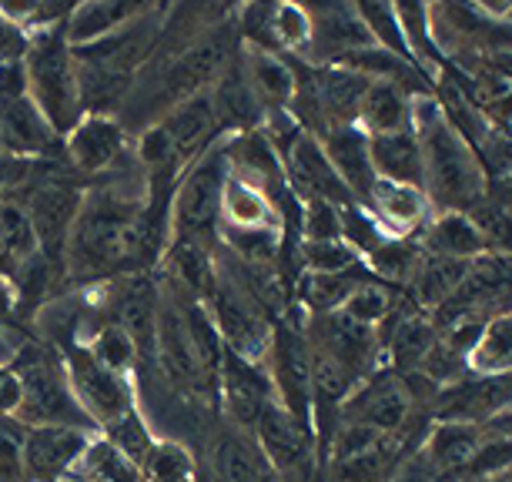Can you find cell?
<instances>
[{
    "instance_id": "1",
    "label": "cell",
    "mask_w": 512,
    "mask_h": 482,
    "mask_svg": "<svg viewBox=\"0 0 512 482\" xmlns=\"http://www.w3.org/2000/svg\"><path fill=\"white\" fill-rule=\"evenodd\" d=\"M144 205L121 191H91L77 211V221L67 238L64 268L81 282L114 275L128 265L148 262L144 241Z\"/></svg>"
},
{
    "instance_id": "2",
    "label": "cell",
    "mask_w": 512,
    "mask_h": 482,
    "mask_svg": "<svg viewBox=\"0 0 512 482\" xmlns=\"http://www.w3.org/2000/svg\"><path fill=\"white\" fill-rule=\"evenodd\" d=\"M412 131L425 161V198L436 211H472L486 198L489 175L479 154L452 131L436 94L412 98Z\"/></svg>"
},
{
    "instance_id": "3",
    "label": "cell",
    "mask_w": 512,
    "mask_h": 482,
    "mask_svg": "<svg viewBox=\"0 0 512 482\" xmlns=\"http://www.w3.org/2000/svg\"><path fill=\"white\" fill-rule=\"evenodd\" d=\"M24 77L27 98L44 114L57 138H64L84 118L81 88H77V64L71 44L64 41V24L31 34V51L24 57Z\"/></svg>"
},
{
    "instance_id": "4",
    "label": "cell",
    "mask_w": 512,
    "mask_h": 482,
    "mask_svg": "<svg viewBox=\"0 0 512 482\" xmlns=\"http://www.w3.org/2000/svg\"><path fill=\"white\" fill-rule=\"evenodd\" d=\"M228 181V148L218 141L178 178L175 198L168 208L171 241H198L208 245L218 238L221 228V198Z\"/></svg>"
},
{
    "instance_id": "5",
    "label": "cell",
    "mask_w": 512,
    "mask_h": 482,
    "mask_svg": "<svg viewBox=\"0 0 512 482\" xmlns=\"http://www.w3.org/2000/svg\"><path fill=\"white\" fill-rule=\"evenodd\" d=\"M338 422H359V426H369L409 446L412 426H422V406L412 399L409 385L399 372H379L355 385L349 399L342 402V419Z\"/></svg>"
},
{
    "instance_id": "6",
    "label": "cell",
    "mask_w": 512,
    "mask_h": 482,
    "mask_svg": "<svg viewBox=\"0 0 512 482\" xmlns=\"http://www.w3.org/2000/svg\"><path fill=\"white\" fill-rule=\"evenodd\" d=\"M17 379H21V409L17 419L24 426H71L84 429L88 426V412L81 409V402L74 399V389L67 385V375L54 359H47L44 352L24 355V362L17 365Z\"/></svg>"
},
{
    "instance_id": "7",
    "label": "cell",
    "mask_w": 512,
    "mask_h": 482,
    "mask_svg": "<svg viewBox=\"0 0 512 482\" xmlns=\"http://www.w3.org/2000/svg\"><path fill=\"white\" fill-rule=\"evenodd\" d=\"M205 308H208L211 322H215V329H218L228 352H235L248 362L268 359V345H272L275 322L255 302H251L235 282H228L221 272L215 278L211 295L205 298Z\"/></svg>"
},
{
    "instance_id": "8",
    "label": "cell",
    "mask_w": 512,
    "mask_h": 482,
    "mask_svg": "<svg viewBox=\"0 0 512 482\" xmlns=\"http://www.w3.org/2000/svg\"><path fill=\"white\" fill-rule=\"evenodd\" d=\"M268 362H272V385L278 406L288 409L312 429V349L305 339V325L288 322L282 315L272 329V345H268Z\"/></svg>"
},
{
    "instance_id": "9",
    "label": "cell",
    "mask_w": 512,
    "mask_h": 482,
    "mask_svg": "<svg viewBox=\"0 0 512 482\" xmlns=\"http://www.w3.org/2000/svg\"><path fill=\"white\" fill-rule=\"evenodd\" d=\"M305 339L315 352H325L328 359H335L355 382L369 379V372L379 362V332L369 325L352 322L342 312L315 315L312 322H305Z\"/></svg>"
},
{
    "instance_id": "10",
    "label": "cell",
    "mask_w": 512,
    "mask_h": 482,
    "mask_svg": "<svg viewBox=\"0 0 512 482\" xmlns=\"http://www.w3.org/2000/svg\"><path fill=\"white\" fill-rule=\"evenodd\" d=\"M251 436H255L258 449H262L268 469L278 472L285 482L308 479V469H312V456H315V449H312L315 432L305 429L292 412L272 402V406L258 416Z\"/></svg>"
},
{
    "instance_id": "11",
    "label": "cell",
    "mask_w": 512,
    "mask_h": 482,
    "mask_svg": "<svg viewBox=\"0 0 512 482\" xmlns=\"http://www.w3.org/2000/svg\"><path fill=\"white\" fill-rule=\"evenodd\" d=\"M436 422H466V426H489L502 412L512 409V372L509 375H476L439 389L432 399Z\"/></svg>"
},
{
    "instance_id": "12",
    "label": "cell",
    "mask_w": 512,
    "mask_h": 482,
    "mask_svg": "<svg viewBox=\"0 0 512 482\" xmlns=\"http://www.w3.org/2000/svg\"><path fill=\"white\" fill-rule=\"evenodd\" d=\"M84 205V191L71 185V181H41L31 198H27V215H31L37 248L47 262L64 265L67 238L77 221V211Z\"/></svg>"
},
{
    "instance_id": "13",
    "label": "cell",
    "mask_w": 512,
    "mask_h": 482,
    "mask_svg": "<svg viewBox=\"0 0 512 482\" xmlns=\"http://www.w3.org/2000/svg\"><path fill=\"white\" fill-rule=\"evenodd\" d=\"M154 359H158L161 372L168 375V382L175 385V389L211 399L205 389V379H201L198 355H195V345H191L178 295H171V298L161 295L158 322H154Z\"/></svg>"
},
{
    "instance_id": "14",
    "label": "cell",
    "mask_w": 512,
    "mask_h": 482,
    "mask_svg": "<svg viewBox=\"0 0 512 482\" xmlns=\"http://www.w3.org/2000/svg\"><path fill=\"white\" fill-rule=\"evenodd\" d=\"M282 168L288 191L295 195L298 205L302 201H332L338 208L355 205L349 188L342 185V178H338V171L332 168V161H328L322 141L315 134H298V141L285 151Z\"/></svg>"
},
{
    "instance_id": "15",
    "label": "cell",
    "mask_w": 512,
    "mask_h": 482,
    "mask_svg": "<svg viewBox=\"0 0 512 482\" xmlns=\"http://www.w3.org/2000/svg\"><path fill=\"white\" fill-rule=\"evenodd\" d=\"M67 372H71L67 379L74 385V399L81 402L88 419L101 422V426H111V422L134 412L124 375L108 372L101 362H94L91 352L71 349V355H67Z\"/></svg>"
},
{
    "instance_id": "16",
    "label": "cell",
    "mask_w": 512,
    "mask_h": 482,
    "mask_svg": "<svg viewBox=\"0 0 512 482\" xmlns=\"http://www.w3.org/2000/svg\"><path fill=\"white\" fill-rule=\"evenodd\" d=\"M221 395H225L231 426L248 432V436L255 429L258 416L272 402H278L272 375L262 372V362H248L228 349H225V362H221Z\"/></svg>"
},
{
    "instance_id": "17",
    "label": "cell",
    "mask_w": 512,
    "mask_h": 482,
    "mask_svg": "<svg viewBox=\"0 0 512 482\" xmlns=\"http://www.w3.org/2000/svg\"><path fill=\"white\" fill-rule=\"evenodd\" d=\"M67 161L84 175H101L114 168L124 154V124L114 114H84L67 131Z\"/></svg>"
},
{
    "instance_id": "18",
    "label": "cell",
    "mask_w": 512,
    "mask_h": 482,
    "mask_svg": "<svg viewBox=\"0 0 512 482\" xmlns=\"http://www.w3.org/2000/svg\"><path fill=\"white\" fill-rule=\"evenodd\" d=\"M322 141V148L332 161V168L338 171L342 185L349 188V195L355 205H369L372 188H375V168H372V154H369V134H365L359 124H349V128H335L328 131Z\"/></svg>"
},
{
    "instance_id": "19",
    "label": "cell",
    "mask_w": 512,
    "mask_h": 482,
    "mask_svg": "<svg viewBox=\"0 0 512 482\" xmlns=\"http://www.w3.org/2000/svg\"><path fill=\"white\" fill-rule=\"evenodd\" d=\"M208 98H211V108H215L221 131L245 134V131H258L265 124V108L258 104L255 91H251V84L245 77L241 51L231 57V64L221 71L218 81L211 84Z\"/></svg>"
},
{
    "instance_id": "20",
    "label": "cell",
    "mask_w": 512,
    "mask_h": 482,
    "mask_svg": "<svg viewBox=\"0 0 512 482\" xmlns=\"http://www.w3.org/2000/svg\"><path fill=\"white\" fill-rule=\"evenodd\" d=\"M365 211L375 218L385 238H409L412 231H422L432 218V208L425 191L409 185H392V181H375L372 198Z\"/></svg>"
},
{
    "instance_id": "21",
    "label": "cell",
    "mask_w": 512,
    "mask_h": 482,
    "mask_svg": "<svg viewBox=\"0 0 512 482\" xmlns=\"http://www.w3.org/2000/svg\"><path fill=\"white\" fill-rule=\"evenodd\" d=\"M486 446V432L482 426H466V422H436L425 436V446L419 459L436 472L439 479H452L459 472L472 469Z\"/></svg>"
},
{
    "instance_id": "22",
    "label": "cell",
    "mask_w": 512,
    "mask_h": 482,
    "mask_svg": "<svg viewBox=\"0 0 512 482\" xmlns=\"http://www.w3.org/2000/svg\"><path fill=\"white\" fill-rule=\"evenodd\" d=\"M88 449V436L84 429L71 426H37L27 432L24 446V472L31 479H57L64 476V469H71L77 459H84Z\"/></svg>"
},
{
    "instance_id": "23",
    "label": "cell",
    "mask_w": 512,
    "mask_h": 482,
    "mask_svg": "<svg viewBox=\"0 0 512 482\" xmlns=\"http://www.w3.org/2000/svg\"><path fill=\"white\" fill-rule=\"evenodd\" d=\"M0 144L17 158H41L57 148V134L27 94L0 98Z\"/></svg>"
},
{
    "instance_id": "24",
    "label": "cell",
    "mask_w": 512,
    "mask_h": 482,
    "mask_svg": "<svg viewBox=\"0 0 512 482\" xmlns=\"http://www.w3.org/2000/svg\"><path fill=\"white\" fill-rule=\"evenodd\" d=\"M161 295L151 278L128 275L114 288V325L131 335L138 352L154 355V322H158Z\"/></svg>"
},
{
    "instance_id": "25",
    "label": "cell",
    "mask_w": 512,
    "mask_h": 482,
    "mask_svg": "<svg viewBox=\"0 0 512 482\" xmlns=\"http://www.w3.org/2000/svg\"><path fill=\"white\" fill-rule=\"evenodd\" d=\"M372 168L379 181H392V185H409L425 191V161L419 134L395 131V134H372L369 138Z\"/></svg>"
},
{
    "instance_id": "26",
    "label": "cell",
    "mask_w": 512,
    "mask_h": 482,
    "mask_svg": "<svg viewBox=\"0 0 512 482\" xmlns=\"http://www.w3.org/2000/svg\"><path fill=\"white\" fill-rule=\"evenodd\" d=\"M422 252L439 255V258H456V262H472L479 255H489V245L482 238L466 211H436L425 228L419 231Z\"/></svg>"
},
{
    "instance_id": "27",
    "label": "cell",
    "mask_w": 512,
    "mask_h": 482,
    "mask_svg": "<svg viewBox=\"0 0 512 482\" xmlns=\"http://www.w3.org/2000/svg\"><path fill=\"white\" fill-rule=\"evenodd\" d=\"M241 67L245 77L255 91L258 104L265 108V114L288 111L295 98V67L285 54H268V51H241Z\"/></svg>"
},
{
    "instance_id": "28",
    "label": "cell",
    "mask_w": 512,
    "mask_h": 482,
    "mask_svg": "<svg viewBox=\"0 0 512 482\" xmlns=\"http://www.w3.org/2000/svg\"><path fill=\"white\" fill-rule=\"evenodd\" d=\"M151 4H128V0H91V4H77L64 17V41L71 47L94 44L101 37L114 34L134 17H141Z\"/></svg>"
},
{
    "instance_id": "29",
    "label": "cell",
    "mask_w": 512,
    "mask_h": 482,
    "mask_svg": "<svg viewBox=\"0 0 512 482\" xmlns=\"http://www.w3.org/2000/svg\"><path fill=\"white\" fill-rule=\"evenodd\" d=\"M211 472H215V482H262L268 462L255 436L231 426L221 429L211 446Z\"/></svg>"
},
{
    "instance_id": "30",
    "label": "cell",
    "mask_w": 512,
    "mask_h": 482,
    "mask_svg": "<svg viewBox=\"0 0 512 482\" xmlns=\"http://www.w3.org/2000/svg\"><path fill=\"white\" fill-rule=\"evenodd\" d=\"M221 225L231 228H272L282 231L285 221L278 215V208L272 205V198L265 195L258 185H251L241 175L228 168L225 181V198H221Z\"/></svg>"
},
{
    "instance_id": "31",
    "label": "cell",
    "mask_w": 512,
    "mask_h": 482,
    "mask_svg": "<svg viewBox=\"0 0 512 482\" xmlns=\"http://www.w3.org/2000/svg\"><path fill=\"white\" fill-rule=\"evenodd\" d=\"M359 128L369 134H395L412 128V94L395 81H372L359 108Z\"/></svg>"
},
{
    "instance_id": "32",
    "label": "cell",
    "mask_w": 512,
    "mask_h": 482,
    "mask_svg": "<svg viewBox=\"0 0 512 482\" xmlns=\"http://www.w3.org/2000/svg\"><path fill=\"white\" fill-rule=\"evenodd\" d=\"M41 255L24 201L0 198V275H21Z\"/></svg>"
},
{
    "instance_id": "33",
    "label": "cell",
    "mask_w": 512,
    "mask_h": 482,
    "mask_svg": "<svg viewBox=\"0 0 512 482\" xmlns=\"http://www.w3.org/2000/svg\"><path fill=\"white\" fill-rule=\"evenodd\" d=\"M469 272V262H456V258H439L422 252V258L415 262V272L405 285H409V298L422 312H436L446 298L462 285V278Z\"/></svg>"
},
{
    "instance_id": "34",
    "label": "cell",
    "mask_w": 512,
    "mask_h": 482,
    "mask_svg": "<svg viewBox=\"0 0 512 482\" xmlns=\"http://www.w3.org/2000/svg\"><path fill=\"white\" fill-rule=\"evenodd\" d=\"M409 449L399 439H382L379 446L359 452L352 459L328 462L332 482H392L395 472L402 469V452Z\"/></svg>"
},
{
    "instance_id": "35",
    "label": "cell",
    "mask_w": 512,
    "mask_h": 482,
    "mask_svg": "<svg viewBox=\"0 0 512 482\" xmlns=\"http://www.w3.org/2000/svg\"><path fill=\"white\" fill-rule=\"evenodd\" d=\"M168 258H171L175 285L185 295L205 302L211 295V288H215V278H218V262L211 258V248L198 245V241H171Z\"/></svg>"
},
{
    "instance_id": "36",
    "label": "cell",
    "mask_w": 512,
    "mask_h": 482,
    "mask_svg": "<svg viewBox=\"0 0 512 482\" xmlns=\"http://www.w3.org/2000/svg\"><path fill=\"white\" fill-rule=\"evenodd\" d=\"M365 282H372L369 272H365V262L349 268V272H332V275H302V302L312 308L315 315H328L338 312L349 298L359 292Z\"/></svg>"
},
{
    "instance_id": "37",
    "label": "cell",
    "mask_w": 512,
    "mask_h": 482,
    "mask_svg": "<svg viewBox=\"0 0 512 482\" xmlns=\"http://www.w3.org/2000/svg\"><path fill=\"white\" fill-rule=\"evenodd\" d=\"M469 372L476 375H509L512 372V312L492 315L482 325L476 349L469 355Z\"/></svg>"
},
{
    "instance_id": "38",
    "label": "cell",
    "mask_w": 512,
    "mask_h": 482,
    "mask_svg": "<svg viewBox=\"0 0 512 482\" xmlns=\"http://www.w3.org/2000/svg\"><path fill=\"white\" fill-rule=\"evenodd\" d=\"M355 14H359V21L365 24V31H369L375 47H382V51L395 54L399 61H409V47H405V37H402V27H399V14H395V4H355Z\"/></svg>"
},
{
    "instance_id": "39",
    "label": "cell",
    "mask_w": 512,
    "mask_h": 482,
    "mask_svg": "<svg viewBox=\"0 0 512 482\" xmlns=\"http://www.w3.org/2000/svg\"><path fill=\"white\" fill-rule=\"evenodd\" d=\"M298 262H302L308 275H332V272H349V268L362 265V255L355 252L345 238L302 241V245H298Z\"/></svg>"
},
{
    "instance_id": "40",
    "label": "cell",
    "mask_w": 512,
    "mask_h": 482,
    "mask_svg": "<svg viewBox=\"0 0 512 482\" xmlns=\"http://www.w3.org/2000/svg\"><path fill=\"white\" fill-rule=\"evenodd\" d=\"M466 215L476 221V228L482 231L492 255H512V205L486 195Z\"/></svg>"
},
{
    "instance_id": "41",
    "label": "cell",
    "mask_w": 512,
    "mask_h": 482,
    "mask_svg": "<svg viewBox=\"0 0 512 482\" xmlns=\"http://www.w3.org/2000/svg\"><path fill=\"white\" fill-rule=\"evenodd\" d=\"M84 462H88L91 482H141V469L128 456H121L108 439L88 442Z\"/></svg>"
},
{
    "instance_id": "42",
    "label": "cell",
    "mask_w": 512,
    "mask_h": 482,
    "mask_svg": "<svg viewBox=\"0 0 512 482\" xmlns=\"http://www.w3.org/2000/svg\"><path fill=\"white\" fill-rule=\"evenodd\" d=\"M275 41H278V54H308V44H312V17H308V7L275 4Z\"/></svg>"
},
{
    "instance_id": "43",
    "label": "cell",
    "mask_w": 512,
    "mask_h": 482,
    "mask_svg": "<svg viewBox=\"0 0 512 482\" xmlns=\"http://www.w3.org/2000/svg\"><path fill=\"white\" fill-rule=\"evenodd\" d=\"M88 352L94 355V362H101L104 369L114 375L134 369V359H138V345H134L131 335L118 329L114 322H108L98 335H94V345Z\"/></svg>"
},
{
    "instance_id": "44",
    "label": "cell",
    "mask_w": 512,
    "mask_h": 482,
    "mask_svg": "<svg viewBox=\"0 0 512 482\" xmlns=\"http://www.w3.org/2000/svg\"><path fill=\"white\" fill-rule=\"evenodd\" d=\"M392 295H389V288H382V285H375V282H365L359 292H355L349 302H345L338 312L342 315H349L352 322H359V325H369V329L379 332L382 329V322L389 318L392 312Z\"/></svg>"
},
{
    "instance_id": "45",
    "label": "cell",
    "mask_w": 512,
    "mask_h": 482,
    "mask_svg": "<svg viewBox=\"0 0 512 482\" xmlns=\"http://www.w3.org/2000/svg\"><path fill=\"white\" fill-rule=\"evenodd\" d=\"M27 432H31V426H24L17 416H0V482H21L27 476L24 472Z\"/></svg>"
},
{
    "instance_id": "46",
    "label": "cell",
    "mask_w": 512,
    "mask_h": 482,
    "mask_svg": "<svg viewBox=\"0 0 512 482\" xmlns=\"http://www.w3.org/2000/svg\"><path fill=\"white\" fill-rule=\"evenodd\" d=\"M108 442L121 452V456H128L138 469L144 466V459H148L151 449H154V442L148 436V426L141 422L138 412H128L124 419L111 422V426H108Z\"/></svg>"
},
{
    "instance_id": "47",
    "label": "cell",
    "mask_w": 512,
    "mask_h": 482,
    "mask_svg": "<svg viewBox=\"0 0 512 482\" xmlns=\"http://www.w3.org/2000/svg\"><path fill=\"white\" fill-rule=\"evenodd\" d=\"M302 241H338L342 238V208L332 201H302Z\"/></svg>"
},
{
    "instance_id": "48",
    "label": "cell",
    "mask_w": 512,
    "mask_h": 482,
    "mask_svg": "<svg viewBox=\"0 0 512 482\" xmlns=\"http://www.w3.org/2000/svg\"><path fill=\"white\" fill-rule=\"evenodd\" d=\"M141 476L151 482H188L191 479V456L181 446H154L144 459Z\"/></svg>"
},
{
    "instance_id": "49",
    "label": "cell",
    "mask_w": 512,
    "mask_h": 482,
    "mask_svg": "<svg viewBox=\"0 0 512 482\" xmlns=\"http://www.w3.org/2000/svg\"><path fill=\"white\" fill-rule=\"evenodd\" d=\"M31 51V31L0 7V64H24Z\"/></svg>"
},
{
    "instance_id": "50",
    "label": "cell",
    "mask_w": 512,
    "mask_h": 482,
    "mask_svg": "<svg viewBox=\"0 0 512 482\" xmlns=\"http://www.w3.org/2000/svg\"><path fill=\"white\" fill-rule=\"evenodd\" d=\"M21 409V379L11 369H0V416H17Z\"/></svg>"
},
{
    "instance_id": "51",
    "label": "cell",
    "mask_w": 512,
    "mask_h": 482,
    "mask_svg": "<svg viewBox=\"0 0 512 482\" xmlns=\"http://www.w3.org/2000/svg\"><path fill=\"white\" fill-rule=\"evenodd\" d=\"M14 305H17V285L7 275H0V325L11 318Z\"/></svg>"
},
{
    "instance_id": "52",
    "label": "cell",
    "mask_w": 512,
    "mask_h": 482,
    "mask_svg": "<svg viewBox=\"0 0 512 482\" xmlns=\"http://www.w3.org/2000/svg\"><path fill=\"white\" fill-rule=\"evenodd\" d=\"M262 482H285L282 476H278V472H272V469H268L265 472V476H262Z\"/></svg>"
}]
</instances>
